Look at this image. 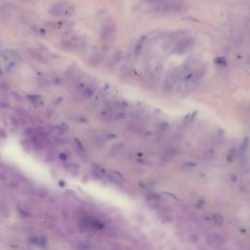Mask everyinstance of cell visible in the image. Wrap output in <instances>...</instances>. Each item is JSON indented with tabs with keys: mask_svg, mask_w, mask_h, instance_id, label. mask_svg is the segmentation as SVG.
<instances>
[{
	"mask_svg": "<svg viewBox=\"0 0 250 250\" xmlns=\"http://www.w3.org/2000/svg\"><path fill=\"white\" fill-rule=\"evenodd\" d=\"M186 7V3L183 0H162L157 3L155 10L162 13H177L181 12Z\"/></svg>",
	"mask_w": 250,
	"mask_h": 250,
	"instance_id": "6da1fadb",
	"label": "cell"
},
{
	"mask_svg": "<svg viewBox=\"0 0 250 250\" xmlns=\"http://www.w3.org/2000/svg\"><path fill=\"white\" fill-rule=\"evenodd\" d=\"M73 5L67 1L55 3L49 8V14L55 17L69 16L73 13Z\"/></svg>",
	"mask_w": 250,
	"mask_h": 250,
	"instance_id": "7a4b0ae2",
	"label": "cell"
},
{
	"mask_svg": "<svg viewBox=\"0 0 250 250\" xmlns=\"http://www.w3.org/2000/svg\"><path fill=\"white\" fill-rule=\"evenodd\" d=\"M78 225L83 229L88 231V232L97 231V229H99L103 227V224H102L100 221H98L97 219L91 217V216H88V215L81 217L79 219Z\"/></svg>",
	"mask_w": 250,
	"mask_h": 250,
	"instance_id": "3957f363",
	"label": "cell"
},
{
	"mask_svg": "<svg viewBox=\"0 0 250 250\" xmlns=\"http://www.w3.org/2000/svg\"><path fill=\"white\" fill-rule=\"evenodd\" d=\"M116 33V25L114 23H110L104 25L101 32V37L105 41H110L115 36Z\"/></svg>",
	"mask_w": 250,
	"mask_h": 250,
	"instance_id": "277c9868",
	"label": "cell"
},
{
	"mask_svg": "<svg viewBox=\"0 0 250 250\" xmlns=\"http://www.w3.org/2000/svg\"><path fill=\"white\" fill-rule=\"evenodd\" d=\"M108 179L110 183H113L115 186H122L124 184V178L119 172L117 171H111L109 173Z\"/></svg>",
	"mask_w": 250,
	"mask_h": 250,
	"instance_id": "5b68a950",
	"label": "cell"
},
{
	"mask_svg": "<svg viewBox=\"0 0 250 250\" xmlns=\"http://www.w3.org/2000/svg\"><path fill=\"white\" fill-rule=\"evenodd\" d=\"M91 173L96 179H103L106 176V171L103 167L99 164H93L91 167Z\"/></svg>",
	"mask_w": 250,
	"mask_h": 250,
	"instance_id": "8992f818",
	"label": "cell"
},
{
	"mask_svg": "<svg viewBox=\"0 0 250 250\" xmlns=\"http://www.w3.org/2000/svg\"><path fill=\"white\" fill-rule=\"evenodd\" d=\"M28 241L30 243L34 244V245L43 247L47 244V238L43 236H33V237H30L28 238Z\"/></svg>",
	"mask_w": 250,
	"mask_h": 250,
	"instance_id": "52a82bcc",
	"label": "cell"
},
{
	"mask_svg": "<svg viewBox=\"0 0 250 250\" xmlns=\"http://www.w3.org/2000/svg\"><path fill=\"white\" fill-rule=\"evenodd\" d=\"M15 6L10 3L4 4L0 7V15H2L3 18H8L12 15V13L14 12Z\"/></svg>",
	"mask_w": 250,
	"mask_h": 250,
	"instance_id": "ba28073f",
	"label": "cell"
},
{
	"mask_svg": "<svg viewBox=\"0 0 250 250\" xmlns=\"http://www.w3.org/2000/svg\"><path fill=\"white\" fill-rule=\"evenodd\" d=\"M3 56L7 58V60H10L12 61V62H15V61H19L21 59L20 57V55L18 54L17 51L15 50H5L4 53H3Z\"/></svg>",
	"mask_w": 250,
	"mask_h": 250,
	"instance_id": "9c48e42d",
	"label": "cell"
},
{
	"mask_svg": "<svg viewBox=\"0 0 250 250\" xmlns=\"http://www.w3.org/2000/svg\"><path fill=\"white\" fill-rule=\"evenodd\" d=\"M73 146H74V149L76 151V152L81 155V156H86V151L84 149V147L82 145V143H81L78 139H74L73 140Z\"/></svg>",
	"mask_w": 250,
	"mask_h": 250,
	"instance_id": "30bf717a",
	"label": "cell"
},
{
	"mask_svg": "<svg viewBox=\"0 0 250 250\" xmlns=\"http://www.w3.org/2000/svg\"><path fill=\"white\" fill-rule=\"evenodd\" d=\"M146 36L144 35V36H142L140 37L139 39L137 40V42L135 44V48H134V52L136 55H140L141 52H142V50H143V47H144V44H145V41H146Z\"/></svg>",
	"mask_w": 250,
	"mask_h": 250,
	"instance_id": "8fae6325",
	"label": "cell"
},
{
	"mask_svg": "<svg viewBox=\"0 0 250 250\" xmlns=\"http://www.w3.org/2000/svg\"><path fill=\"white\" fill-rule=\"evenodd\" d=\"M126 117V114L124 111H114L113 113V118H111V121H119V120H123Z\"/></svg>",
	"mask_w": 250,
	"mask_h": 250,
	"instance_id": "7c38bea8",
	"label": "cell"
},
{
	"mask_svg": "<svg viewBox=\"0 0 250 250\" xmlns=\"http://www.w3.org/2000/svg\"><path fill=\"white\" fill-rule=\"evenodd\" d=\"M82 94L85 98H91L94 95V90L90 87H84L82 89Z\"/></svg>",
	"mask_w": 250,
	"mask_h": 250,
	"instance_id": "4fadbf2b",
	"label": "cell"
},
{
	"mask_svg": "<svg viewBox=\"0 0 250 250\" xmlns=\"http://www.w3.org/2000/svg\"><path fill=\"white\" fill-rule=\"evenodd\" d=\"M90 61H91V63L93 64V65H97V64H99L101 61H102V56L100 54H95V55H93L90 58Z\"/></svg>",
	"mask_w": 250,
	"mask_h": 250,
	"instance_id": "5bb4252c",
	"label": "cell"
},
{
	"mask_svg": "<svg viewBox=\"0 0 250 250\" xmlns=\"http://www.w3.org/2000/svg\"><path fill=\"white\" fill-rule=\"evenodd\" d=\"M35 134H36V131H35L33 128H30V127H28V128L24 130V136H27V137L32 138Z\"/></svg>",
	"mask_w": 250,
	"mask_h": 250,
	"instance_id": "9a60e30c",
	"label": "cell"
},
{
	"mask_svg": "<svg viewBox=\"0 0 250 250\" xmlns=\"http://www.w3.org/2000/svg\"><path fill=\"white\" fill-rule=\"evenodd\" d=\"M69 125L68 124H65V123H61L59 125H57V129L60 130V131H62V132H67L69 130Z\"/></svg>",
	"mask_w": 250,
	"mask_h": 250,
	"instance_id": "2e32d148",
	"label": "cell"
},
{
	"mask_svg": "<svg viewBox=\"0 0 250 250\" xmlns=\"http://www.w3.org/2000/svg\"><path fill=\"white\" fill-rule=\"evenodd\" d=\"M122 147H123V145H122V144H116V145H114L113 147H111V152H113V154H116L117 151H119L122 149Z\"/></svg>",
	"mask_w": 250,
	"mask_h": 250,
	"instance_id": "e0dca14e",
	"label": "cell"
},
{
	"mask_svg": "<svg viewBox=\"0 0 250 250\" xmlns=\"http://www.w3.org/2000/svg\"><path fill=\"white\" fill-rule=\"evenodd\" d=\"M144 1L147 3H150V4H157V3L161 2L162 0H144Z\"/></svg>",
	"mask_w": 250,
	"mask_h": 250,
	"instance_id": "ac0fdd59",
	"label": "cell"
},
{
	"mask_svg": "<svg viewBox=\"0 0 250 250\" xmlns=\"http://www.w3.org/2000/svg\"><path fill=\"white\" fill-rule=\"evenodd\" d=\"M7 135H6V132H5L2 128H0V137L1 138H5Z\"/></svg>",
	"mask_w": 250,
	"mask_h": 250,
	"instance_id": "d6986e66",
	"label": "cell"
},
{
	"mask_svg": "<svg viewBox=\"0 0 250 250\" xmlns=\"http://www.w3.org/2000/svg\"><path fill=\"white\" fill-rule=\"evenodd\" d=\"M60 156H61V159H64V160H65V159H67V155H63V154L61 155Z\"/></svg>",
	"mask_w": 250,
	"mask_h": 250,
	"instance_id": "ffe728a7",
	"label": "cell"
}]
</instances>
